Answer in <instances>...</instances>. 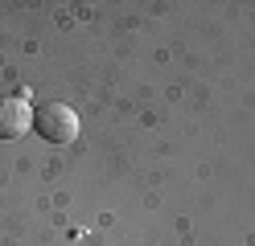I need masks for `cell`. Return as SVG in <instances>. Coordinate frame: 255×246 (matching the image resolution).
<instances>
[{"mask_svg":"<svg viewBox=\"0 0 255 246\" xmlns=\"http://www.w3.org/2000/svg\"><path fill=\"white\" fill-rule=\"evenodd\" d=\"M33 131H37L45 144H74L78 140V115H74V107L41 103L33 111Z\"/></svg>","mask_w":255,"mask_h":246,"instance_id":"6da1fadb","label":"cell"},{"mask_svg":"<svg viewBox=\"0 0 255 246\" xmlns=\"http://www.w3.org/2000/svg\"><path fill=\"white\" fill-rule=\"evenodd\" d=\"M33 127V107L21 94H4L0 98V140H21Z\"/></svg>","mask_w":255,"mask_h":246,"instance_id":"7a4b0ae2","label":"cell"}]
</instances>
